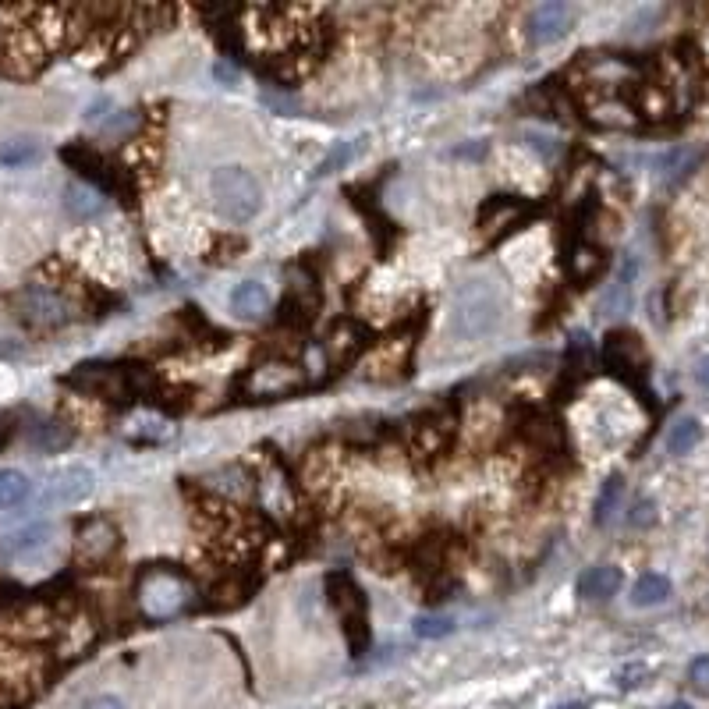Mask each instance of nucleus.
Wrapping results in <instances>:
<instances>
[{"instance_id":"obj_1","label":"nucleus","mask_w":709,"mask_h":709,"mask_svg":"<svg viewBox=\"0 0 709 709\" xmlns=\"http://www.w3.org/2000/svg\"><path fill=\"white\" fill-rule=\"evenodd\" d=\"M504 320V291L493 277H468L458 284L451 302V334L458 341H486Z\"/></svg>"},{"instance_id":"obj_2","label":"nucleus","mask_w":709,"mask_h":709,"mask_svg":"<svg viewBox=\"0 0 709 709\" xmlns=\"http://www.w3.org/2000/svg\"><path fill=\"white\" fill-rule=\"evenodd\" d=\"M64 383L82 390V394H93V398H103V401H121V405L156 394V380L146 369L117 366V362H86V366H78Z\"/></svg>"},{"instance_id":"obj_3","label":"nucleus","mask_w":709,"mask_h":709,"mask_svg":"<svg viewBox=\"0 0 709 709\" xmlns=\"http://www.w3.org/2000/svg\"><path fill=\"white\" fill-rule=\"evenodd\" d=\"M135 596L149 621H167L192 603V582L171 564H149L135 582Z\"/></svg>"},{"instance_id":"obj_4","label":"nucleus","mask_w":709,"mask_h":709,"mask_svg":"<svg viewBox=\"0 0 709 709\" xmlns=\"http://www.w3.org/2000/svg\"><path fill=\"white\" fill-rule=\"evenodd\" d=\"M210 192H213V210L227 224H249L263 210V188H259L256 174L238 164L217 167L210 181Z\"/></svg>"},{"instance_id":"obj_5","label":"nucleus","mask_w":709,"mask_h":709,"mask_svg":"<svg viewBox=\"0 0 709 709\" xmlns=\"http://www.w3.org/2000/svg\"><path fill=\"white\" fill-rule=\"evenodd\" d=\"M327 596L330 607L337 610V621H341L344 635H348L351 653L359 656L366 653L369 646V603L362 585L351 578V571H330L327 575Z\"/></svg>"},{"instance_id":"obj_6","label":"nucleus","mask_w":709,"mask_h":709,"mask_svg":"<svg viewBox=\"0 0 709 709\" xmlns=\"http://www.w3.org/2000/svg\"><path fill=\"white\" fill-rule=\"evenodd\" d=\"M603 362L621 380L642 383V376H646V348L632 330H610L603 341Z\"/></svg>"},{"instance_id":"obj_7","label":"nucleus","mask_w":709,"mask_h":709,"mask_svg":"<svg viewBox=\"0 0 709 709\" xmlns=\"http://www.w3.org/2000/svg\"><path fill=\"white\" fill-rule=\"evenodd\" d=\"M61 160L75 167V171L82 174L86 181H93V185L100 188V195L110 192V195H121V199L128 195L125 181H121V171H114V164H110V160H103L96 149H89V146H64L61 149ZM125 203H128V199H125Z\"/></svg>"},{"instance_id":"obj_8","label":"nucleus","mask_w":709,"mask_h":709,"mask_svg":"<svg viewBox=\"0 0 709 709\" xmlns=\"http://www.w3.org/2000/svg\"><path fill=\"white\" fill-rule=\"evenodd\" d=\"M117 543L121 539H117V529L107 518H89V522H82V529L75 536V554L82 564H103L114 557Z\"/></svg>"},{"instance_id":"obj_9","label":"nucleus","mask_w":709,"mask_h":709,"mask_svg":"<svg viewBox=\"0 0 709 709\" xmlns=\"http://www.w3.org/2000/svg\"><path fill=\"white\" fill-rule=\"evenodd\" d=\"M245 387H249L252 398H284V394H295L302 387V369L284 366V362H263V366L252 369Z\"/></svg>"},{"instance_id":"obj_10","label":"nucleus","mask_w":709,"mask_h":709,"mask_svg":"<svg viewBox=\"0 0 709 709\" xmlns=\"http://www.w3.org/2000/svg\"><path fill=\"white\" fill-rule=\"evenodd\" d=\"M25 312H29V320L39 323V327H61L75 316L68 298H61L54 288L47 284H32L25 288Z\"/></svg>"},{"instance_id":"obj_11","label":"nucleus","mask_w":709,"mask_h":709,"mask_svg":"<svg viewBox=\"0 0 709 709\" xmlns=\"http://www.w3.org/2000/svg\"><path fill=\"white\" fill-rule=\"evenodd\" d=\"M93 472L82 465H71L57 476H50V483L43 486V504L50 507H64V504H78V500H86L93 493Z\"/></svg>"},{"instance_id":"obj_12","label":"nucleus","mask_w":709,"mask_h":709,"mask_svg":"<svg viewBox=\"0 0 709 709\" xmlns=\"http://www.w3.org/2000/svg\"><path fill=\"white\" fill-rule=\"evenodd\" d=\"M571 8L568 4H561V0H546V4H539V8H532L529 15V43H536V47H546V43H554V39H561L564 32L571 29Z\"/></svg>"},{"instance_id":"obj_13","label":"nucleus","mask_w":709,"mask_h":709,"mask_svg":"<svg viewBox=\"0 0 709 709\" xmlns=\"http://www.w3.org/2000/svg\"><path fill=\"white\" fill-rule=\"evenodd\" d=\"M451 422L444 415H426V419L415 422L412 429V451L422 454V458H437V454L447 451L451 444Z\"/></svg>"},{"instance_id":"obj_14","label":"nucleus","mask_w":709,"mask_h":709,"mask_svg":"<svg viewBox=\"0 0 709 709\" xmlns=\"http://www.w3.org/2000/svg\"><path fill=\"white\" fill-rule=\"evenodd\" d=\"M231 312L249 323L263 320L266 312H270V291H266L259 281H242L231 291Z\"/></svg>"},{"instance_id":"obj_15","label":"nucleus","mask_w":709,"mask_h":709,"mask_svg":"<svg viewBox=\"0 0 709 709\" xmlns=\"http://www.w3.org/2000/svg\"><path fill=\"white\" fill-rule=\"evenodd\" d=\"M50 536H54V525L36 522V525H29V529L4 536V543H0V554H4V557H29V554H36V550H43V546L50 543Z\"/></svg>"},{"instance_id":"obj_16","label":"nucleus","mask_w":709,"mask_h":709,"mask_svg":"<svg viewBox=\"0 0 709 709\" xmlns=\"http://www.w3.org/2000/svg\"><path fill=\"white\" fill-rule=\"evenodd\" d=\"M621 582L624 578L614 564H596V568H589L578 578V593H582L585 600H610V596L621 589Z\"/></svg>"},{"instance_id":"obj_17","label":"nucleus","mask_w":709,"mask_h":709,"mask_svg":"<svg viewBox=\"0 0 709 709\" xmlns=\"http://www.w3.org/2000/svg\"><path fill=\"white\" fill-rule=\"evenodd\" d=\"M603 266H607V259H603V252L596 249V245L589 242H578L575 249L568 252V273L575 277L578 284L585 281H596L603 273Z\"/></svg>"},{"instance_id":"obj_18","label":"nucleus","mask_w":709,"mask_h":709,"mask_svg":"<svg viewBox=\"0 0 709 709\" xmlns=\"http://www.w3.org/2000/svg\"><path fill=\"white\" fill-rule=\"evenodd\" d=\"M64 206H68V213L75 220H93L103 213V195L89 185H71L64 192Z\"/></svg>"},{"instance_id":"obj_19","label":"nucleus","mask_w":709,"mask_h":709,"mask_svg":"<svg viewBox=\"0 0 709 709\" xmlns=\"http://www.w3.org/2000/svg\"><path fill=\"white\" fill-rule=\"evenodd\" d=\"M32 497V483L25 472L18 468H0V511H8V507H18Z\"/></svg>"},{"instance_id":"obj_20","label":"nucleus","mask_w":709,"mask_h":709,"mask_svg":"<svg viewBox=\"0 0 709 709\" xmlns=\"http://www.w3.org/2000/svg\"><path fill=\"white\" fill-rule=\"evenodd\" d=\"M667 596H671V578L656 575V571L642 575L639 582L632 585V603L635 607H656V603H663Z\"/></svg>"},{"instance_id":"obj_21","label":"nucleus","mask_w":709,"mask_h":709,"mask_svg":"<svg viewBox=\"0 0 709 709\" xmlns=\"http://www.w3.org/2000/svg\"><path fill=\"white\" fill-rule=\"evenodd\" d=\"M702 440V426L699 419H692V415H685V419H678L671 426V433H667V451L671 454H688L695 444Z\"/></svg>"},{"instance_id":"obj_22","label":"nucleus","mask_w":709,"mask_h":709,"mask_svg":"<svg viewBox=\"0 0 709 709\" xmlns=\"http://www.w3.org/2000/svg\"><path fill=\"white\" fill-rule=\"evenodd\" d=\"M621 497H624V479L621 476H610L603 483L600 497H596V511H593V522L596 525H607L614 518V511L621 507Z\"/></svg>"},{"instance_id":"obj_23","label":"nucleus","mask_w":709,"mask_h":709,"mask_svg":"<svg viewBox=\"0 0 709 709\" xmlns=\"http://www.w3.org/2000/svg\"><path fill=\"white\" fill-rule=\"evenodd\" d=\"M32 444L39 451H64L71 444V429L64 422H39L32 426Z\"/></svg>"},{"instance_id":"obj_24","label":"nucleus","mask_w":709,"mask_h":709,"mask_svg":"<svg viewBox=\"0 0 709 709\" xmlns=\"http://www.w3.org/2000/svg\"><path fill=\"white\" fill-rule=\"evenodd\" d=\"M39 156V142L36 139H11L0 146V164L4 167H25Z\"/></svg>"},{"instance_id":"obj_25","label":"nucleus","mask_w":709,"mask_h":709,"mask_svg":"<svg viewBox=\"0 0 709 709\" xmlns=\"http://www.w3.org/2000/svg\"><path fill=\"white\" fill-rule=\"evenodd\" d=\"M415 628V635H419V639H447V635H454V628H458V624H454V617H419V621L412 624Z\"/></svg>"},{"instance_id":"obj_26","label":"nucleus","mask_w":709,"mask_h":709,"mask_svg":"<svg viewBox=\"0 0 709 709\" xmlns=\"http://www.w3.org/2000/svg\"><path fill=\"white\" fill-rule=\"evenodd\" d=\"M355 149H359V146H355V142H337L334 153H330L327 160H323L320 171H316V174H334V171H341V167L348 164L351 156H355Z\"/></svg>"},{"instance_id":"obj_27","label":"nucleus","mask_w":709,"mask_h":709,"mask_svg":"<svg viewBox=\"0 0 709 709\" xmlns=\"http://www.w3.org/2000/svg\"><path fill=\"white\" fill-rule=\"evenodd\" d=\"M688 681L699 695H709V656H695L688 667Z\"/></svg>"},{"instance_id":"obj_28","label":"nucleus","mask_w":709,"mask_h":709,"mask_svg":"<svg viewBox=\"0 0 709 709\" xmlns=\"http://www.w3.org/2000/svg\"><path fill=\"white\" fill-rule=\"evenodd\" d=\"M653 511H656L653 500H639V504H635V511H632V515H628V522H632L635 529H642V525H649V522H653V518H656Z\"/></svg>"},{"instance_id":"obj_29","label":"nucleus","mask_w":709,"mask_h":709,"mask_svg":"<svg viewBox=\"0 0 709 709\" xmlns=\"http://www.w3.org/2000/svg\"><path fill=\"white\" fill-rule=\"evenodd\" d=\"M82 709H125V702L117 699V695H96V699H89Z\"/></svg>"},{"instance_id":"obj_30","label":"nucleus","mask_w":709,"mask_h":709,"mask_svg":"<svg viewBox=\"0 0 709 709\" xmlns=\"http://www.w3.org/2000/svg\"><path fill=\"white\" fill-rule=\"evenodd\" d=\"M639 678H646V667H642V663H635V667L621 671V688H635V685H639Z\"/></svg>"},{"instance_id":"obj_31","label":"nucleus","mask_w":709,"mask_h":709,"mask_svg":"<svg viewBox=\"0 0 709 709\" xmlns=\"http://www.w3.org/2000/svg\"><path fill=\"white\" fill-rule=\"evenodd\" d=\"M695 380H699L702 387H709V359H702L699 366H695Z\"/></svg>"},{"instance_id":"obj_32","label":"nucleus","mask_w":709,"mask_h":709,"mask_svg":"<svg viewBox=\"0 0 709 709\" xmlns=\"http://www.w3.org/2000/svg\"><path fill=\"white\" fill-rule=\"evenodd\" d=\"M557 709H585L582 702H568V706H557Z\"/></svg>"},{"instance_id":"obj_33","label":"nucleus","mask_w":709,"mask_h":709,"mask_svg":"<svg viewBox=\"0 0 709 709\" xmlns=\"http://www.w3.org/2000/svg\"><path fill=\"white\" fill-rule=\"evenodd\" d=\"M671 709H688V706H685V702H674V706H671Z\"/></svg>"}]
</instances>
